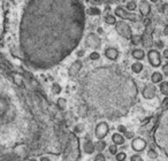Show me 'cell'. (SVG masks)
<instances>
[{
  "mask_svg": "<svg viewBox=\"0 0 168 161\" xmlns=\"http://www.w3.org/2000/svg\"><path fill=\"white\" fill-rule=\"evenodd\" d=\"M8 17L17 31L16 55L34 66L46 67L76 46L85 9L81 0H9Z\"/></svg>",
  "mask_w": 168,
  "mask_h": 161,
  "instance_id": "obj_1",
  "label": "cell"
},
{
  "mask_svg": "<svg viewBox=\"0 0 168 161\" xmlns=\"http://www.w3.org/2000/svg\"><path fill=\"white\" fill-rule=\"evenodd\" d=\"M115 30L116 32L120 35L121 37H123L125 39H131L133 38V31H131V28L130 25L125 21L123 20H120L118 21L115 24Z\"/></svg>",
  "mask_w": 168,
  "mask_h": 161,
  "instance_id": "obj_2",
  "label": "cell"
},
{
  "mask_svg": "<svg viewBox=\"0 0 168 161\" xmlns=\"http://www.w3.org/2000/svg\"><path fill=\"white\" fill-rule=\"evenodd\" d=\"M114 13H115L116 16H119L121 20H130V21H139V16L136 14H133V13H130V12H127V10L123 8V7H121V6H118L114 10Z\"/></svg>",
  "mask_w": 168,
  "mask_h": 161,
  "instance_id": "obj_3",
  "label": "cell"
},
{
  "mask_svg": "<svg viewBox=\"0 0 168 161\" xmlns=\"http://www.w3.org/2000/svg\"><path fill=\"white\" fill-rule=\"evenodd\" d=\"M147 59H149L150 65L154 68H157L161 65V57H160V53L157 50H150L147 53Z\"/></svg>",
  "mask_w": 168,
  "mask_h": 161,
  "instance_id": "obj_4",
  "label": "cell"
},
{
  "mask_svg": "<svg viewBox=\"0 0 168 161\" xmlns=\"http://www.w3.org/2000/svg\"><path fill=\"white\" fill-rule=\"evenodd\" d=\"M108 130H110V128H108V124L106 123V122L98 123V125L96 127V130H95V135H96L97 139L98 140H103L107 136Z\"/></svg>",
  "mask_w": 168,
  "mask_h": 161,
  "instance_id": "obj_5",
  "label": "cell"
},
{
  "mask_svg": "<svg viewBox=\"0 0 168 161\" xmlns=\"http://www.w3.org/2000/svg\"><path fill=\"white\" fill-rule=\"evenodd\" d=\"M85 44H87L88 47H91V48H93V50H97V48L100 47L101 42L98 36L93 35V33H90V35L87 37V39H85Z\"/></svg>",
  "mask_w": 168,
  "mask_h": 161,
  "instance_id": "obj_6",
  "label": "cell"
},
{
  "mask_svg": "<svg viewBox=\"0 0 168 161\" xmlns=\"http://www.w3.org/2000/svg\"><path fill=\"white\" fill-rule=\"evenodd\" d=\"M142 95L145 99H153L155 95H157V88L153 84H147L142 91Z\"/></svg>",
  "mask_w": 168,
  "mask_h": 161,
  "instance_id": "obj_7",
  "label": "cell"
},
{
  "mask_svg": "<svg viewBox=\"0 0 168 161\" xmlns=\"http://www.w3.org/2000/svg\"><path fill=\"white\" fill-rule=\"evenodd\" d=\"M131 147H133L134 151L142 152L146 148V142L140 137L134 138V139H133V143H131Z\"/></svg>",
  "mask_w": 168,
  "mask_h": 161,
  "instance_id": "obj_8",
  "label": "cell"
},
{
  "mask_svg": "<svg viewBox=\"0 0 168 161\" xmlns=\"http://www.w3.org/2000/svg\"><path fill=\"white\" fill-rule=\"evenodd\" d=\"M120 53L116 50L115 47H107L105 50V57L108 59V60H112V61H115L116 59L119 58Z\"/></svg>",
  "mask_w": 168,
  "mask_h": 161,
  "instance_id": "obj_9",
  "label": "cell"
},
{
  "mask_svg": "<svg viewBox=\"0 0 168 161\" xmlns=\"http://www.w3.org/2000/svg\"><path fill=\"white\" fill-rule=\"evenodd\" d=\"M6 0H0V33L2 32L4 29V24H5V17H6V12H5V4Z\"/></svg>",
  "mask_w": 168,
  "mask_h": 161,
  "instance_id": "obj_10",
  "label": "cell"
},
{
  "mask_svg": "<svg viewBox=\"0 0 168 161\" xmlns=\"http://www.w3.org/2000/svg\"><path fill=\"white\" fill-rule=\"evenodd\" d=\"M81 69H82V62L80 60H76L70 66V68H69V75L72 76V77H74V76H76L80 73Z\"/></svg>",
  "mask_w": 168,
  "mask_h": 161,
  "instance_id": "obj_11",
  "label": "cell"
},
{
  "mask_svg": "<svg viewBox=\"0 0 168 161\" xmlns=\"http://www.w3.org/2000/svg\"><path fill=\"white\" fill-rule=\"evenodd\" d=\"M139 12H140V15L142 16H147L150 14V10H151V6L147 1H142L140 4H139Z\"/></svg>",
  "mask_w": 168,
  "mask_h": 161,
  "instance_id": "obj_12",
  "label": "cell"
},
{
  "mask_svg": "<svg viewBox=\"0 0 168 161\" xmlns=\"http://www.w3.org/2000/svg\"><path fill=\"white\" fill-rule=\"evenodd\" d=\"M112 140H113V144H115L116 146H120V145H123L125 143V138L123 137L122 133H115L112 135Z\"/></svg>",
  "mask_w": 168,
  "mask_h": 161,
  "instance_id": "obj_13",
  "label": "cell"
},
{
  "mask_svg": "<svg viewBox=\"0 0 168 161\" xmlns=\"http://www.w3.org/2000/svg\"><path fill=\"white\" fill-rule=\"evenodd\" d=\"M142 42H143V45H144V47H151L152 46V37H151V31H147V29H146V31H145L144 36L142 37Z\"/></svg>",
  "mask_w": 168,
  "mask_h": 161,
  "instance_id": "obj_14",
  "label": "cell"
},
{
  "mask_svg": "<svg viewBox=\"0 0 168 161\" xmlns=\"http://www.w3.org/2000/svg\"><path fill=\"white\" fill-rule=\"evenodd\" d=\"M83 151H84V153H87V154H92L93 152L96 151V150H95V143L91 142V140L84 142V144H83Z\"/></svg>",
  "mask_w": 168,
  "mask_h": 161,
  "instance_id": "obj_15",
  "label": "cell"
},
{
  "mask_svg": "<svg viewBox=\"0 0 168 161\" xmlns=\"http://www.w3.org/2000/svg\"><path fill=\"white\" fill-rule=\"evenodd\" d=\"M131 55H133L134 59L140 61V60H143L145 58V52L142 50V48H134L133 52H131Z\"/></svg>",
  "mask_w": 168,
  "mask_h": 161,
  "instance_id": "obj_16",
  "label": "cell"
},
{
  "mask_svg": "<svg viewBox=\"0 0 168 161\" xmlns=\"http://www.w3.org/2000/svg\"><path fill=\"white\" fill-rule=\"evenodd\" d=\"M143 68H144V66H143V63L140 61H136L131 65V70H133V73H135V74L142 73V71H143Z\"/></svg>",
  "mask_w": 168,
  "mask_h": 161,
  "instance_id": "obj_17",
  "label": "cell"
},
{
  "mask_svg": "<svg viewBox=\"0 0 168 161\" xmlns=\"http://www.w3.org/2000/svg\"><path fill=\"white\" fill-rule=\"evenodd\" d=\"M151 80L153 84H158V83H161L162 82V74L159 73V71H154L152 76H151Z\"/></svg>",
  "mask_w": 168,
  "mask_h": 161,
  "instance_id": "obj_18",
  "label": "cell"
},
{
  "mask_svg": "<svg viewBox=\"0 0 168 161\" xmlns=\"http://www.w3.org/2000/svg\"><path fill=\"white\" fill-rule=\"evenodd\" d=\"M159 91L160 93L163 95L165 97H168V82L167 80H162L159 85Z\"/></svg>",
  "mask_w": 168,
  "mask_h": 161,
  "instance_id": "obj_19",
  "label": "cell"
},
{
  "mask_svg": "<svg viewBox=\"0 0 168 161\" xmlns=\"http://www.w3.org/2000/svg\"><path fill=\"white\" fill-rule=\"evenodd\" d=\"M106 146H107V144L104 140H98V142L95 143V150L98 151L99 153H101V152L104 151L106 148Z\"/></svg>",
  "mask_w": 168,
  "mask_h": 161,
  "instance_id": "obj_20",
  "label": "cell"
},
{
  "mask_svg": "<svg viewBox=\"0 0 168 161\" xmlns=\"http://www.w3.org/2000/svg\"><path fill=\"white\" fill-rule=\"evenodd\" d=\"M57 105H58L59 109L63 110V109H66V106H67V100L65 99V98H62V97H60L57 100Z\"/></svg>",
  "mask_w": 168,
  "mask_h": 161,
  "instance_id": "obj_21",
  "label": "cell"
},
{
  "mask_svg": "<svg viewBox=\"0 0 168 161\" xmlns=\"http://www.w3.org/2000/svg\"><path fill=\"white\" fill-rule=\"evenodd\" d=\"M105 22L107 24H110V25H115L118 21H116L115 16H113V15H107L105 17Z\"/></svg>",
  "mask_w": 168,
  "mask_h": 161,
  "instance_id": "obj_22",
  "label": "cell"
},
{
  "mask_svg": "<svg viewBox=\"0 0 168 161\" xmlns=\"http://www.w3.org/2000/svg\"><path fill=\"white\" fill-rule=\"evenodd\" d=\"M85 13L89 15H99L100 14V9H99V8H96V7H91V8L85 10Z\"/></svg>",
  "mask_w": 168,
  "mask_h": 161,
  "instance_id": "obj_23",
  "label": "cell"
},
{
  "mask_svg": "<svg viewBox=\"0 0 168 161\" xmlns=\"http://www.w3.org/2000/svg\"><path fill=\"white\" fill-rule=\"evenodd\" d=\"M61 86H60V84H58V83H54L52 85V92L53 95H60L61 93Z\"/></svg>",
  "mask_w": 168,
  "mask_h": 161,
  "instance_id": "obj_24",
  "label": "cell"
},
{
  "mask_svg": "<svg viewBox=\"0 0 168 161\" xmlns=\"http://www.w3.org/2000/svg\"><path fill=\"white\" fill-rule=\"evenodd\" d=\"M137 8V5H136V2H135L134 0H131V1H129L128 4H127V9H128V12H134L135 9Z\"/></svg>",
  "mask_w": 168,
  "mask_h": 161,
  "instance_id": "obj_25",
  "label": "cell"
},
{
  "mask_svg": "<svg viewBox=\"0 0 168 161\" xmlns=\"http://www.w3.org/2000/svg\"><path fill=\"white\" fill-rule=\"evenodd\" d=\"M115 159H116V161H125V159H127L125 152H118L115 155Z\"/></svg>",
  "mask_w": 168,
  "mask_h": 161,
  "instance_id": "obj_26",
  "label": "cell"
},
{
  "mask_svg": "<svg viewBox=\"0 0 168 161\" xmlns=\"http://www.w3.org/2000/svg\"><path fill=\"white\" fill-rule=\"evenodd\" d=\"M84 129H85V127H84V124L83 123H77L76 125H75V128H74V131L77 133H81L84 131Z\"/></svg>",
  "mask_w": 168,
  "mask_h": 161,
  "instance_id": "obj_27",
  "label": "cell"
},
{
  "mask_svg": "<svg viewBox=\"0 0 168 161\" xmlns=\"http://www.w3.org/2000/svg\"><path fill=\"white\" fill-rule=\"evenodd\" d=\"M147 156H149L150 159H157L158 158V152L154 151L153 148H150L149 151H147Z\"/></svg>",
  "mask_w": 168,
  "mask_h": 161,
  "instance_id": "obj_28",
  "label": "cell"
},
{
  "mask_svg": "<svg viewBox=\"0 0 168 161\" xmlns=\"http://www.w3.org/2000/svg\"><path fill=\"white\" fill-rule=\"evenodd\" d=\"M108 151L112 155H116V153H118V146H116L115 144H112L108 146Z\"/></svg>",
  "mask_w": 168,
  "mask_h": 161,
  "instance_id": "obj_29",
  "label": "cell"
},
{
  "mask_svg": "<svg viewBox=\"0 0 168 161\" xmlns=\"http://www.w3.org/2000/svg\"><path fill=\"white\" fill-rule=\"evenodd\" d=\"M123 137L127 138V139H133L135 137V133L133 131H129V130H127L125 133H123Z\"/></svg>",
  "mask_w": 168,
  "mask_h": 161,
  "instance_id": "obj_30",
  "label": "cell"
},
{
  "mask_svg": "<svg viewBox=\"0 0 168 161\" xmlns=\"http://www.w3.org/2000/svg\"><path fill=\"white\" fill-rule=\"evenodd\" d=\"M99 58H100V54H99L98 52H96V51H93V52L90 54V59H91V60H93V61L99 60Z\"/></svg>",
  "mask_w": 168,
  "mask_h": 161,
  "instance_id": "obj_31",
  "label": "cell"
},
{
  "mask_svg": "<svg viewBox=\"0 0 168 161\" xmlns=\"http://www.w3.org/2000/svg\"><path fill=\"white\" fill-rule=\"evenodd\" d=\"M95 161H106V158L103 153H98L95 156Z\"/></svg>",
  "mask_w": 168,
  "mask_h": 161,
  "instance_id": "obj_32",
  "label": "cell"
},
{
  "mask_svg": "<svg viewBox=\"0 0 168 161\" xmlns=\"http://www.w3.org/2000/svg\"><path fill=\"white\" fill-rule=\"evenodd\" d=\"M130 161H143V158L139 154H134L130 156Z\"/></svg>",
  "mask_w": 168,
  "mask_h": 161,
  "instance_id": "obj_33",
  "label": "cell"
},
{
  "mask_svg": "<svg viewBox=\"0 0 168 161\" xmlns=\"http://www.w3.org/2000/svg\"><path fill=\"white\" fill-rule=\"evenodd\" d=\"M125 131H127V128H125V125H123V124H120V125L118 127V133H122V135H123V133H125Z\"/></svg>",
  "mask_w": 168,
  "mask_h": 161,
  "instance_id": "obj_34",
  "label": "cell"
},
{
  "mask_svg": "<svg viewBox=\"0 0 168 161\" xmlns=\"http://www.w3.org/2000/svg\"><path fill=\"white\" fill-rule=\"evenodd\" d=\"M131 40H133V43L135 44V45H137V44L139 43V40H140V38L138 37V36H133V38H131Z\"/></svg>",
  "mask_w": 168,
  "mask_h": 161,
  "instance_id": "obj_35",
  "label": "cell"
},
{
  "mask_svg": "<svg viewBox=\"0 0 168 161\" xmlns=\"http://www.w3.org/2000/svg\"><path fill=\"white\" fill-rule=\"evenodd\" d=\"M162 71L166 76H168V63H165L162 66Z\"/></svg>",
  "mask_w": 168,
  "mask_h": 161,
  "instance_id": "obj_36",
  "label": "cell"
},
{
  "mask_svg": "<svg viewBox=\"0 0 168 161\" xmlns=\"http://www.w3.org/2000/svg\"><path fill=\"white\" fill-rule=\"evenodd\" d=\"M161 106H162V107L168 106V97H165V99H163L162 103H161Z\"/></svg>",
  "mask_w": 168,
  "mask_h": 161,
  "instance_id": "obj_37",
  "label": "cell"
},
{
  "mask_svg": "<svg viewBox=\"0 0 168 161\" xmlns=\"http://www.w3.org/2000/svg\"><path fill=\"white\" fill-rule=\"evenodd\" d=\"M39 161H52V160H51V159H50L48 156H42Z\"/></svg>",
  "mask_w": 168,
  "mask_h": 161,
  "instance_id": "obj_38",
  "label": "cell"
},
{
  "mask_svg": "<svg viewBox=\"0 0 168 161\" xmlns=\"http://www.w3.org/2000/svg\"><path fill=\"white\" fill-rule=\"evenodd\" d=\"M93 1H97V2L103 4V2H110V1H113V0H93Z\"/></svg>",
  "mask_w": 168,
  "mask_h": 161,
  "instance_id": "obj_39",
  "label": "cell"
},
{
  "mask_svg": "<svg viewBox=\"0 0 168 161\" xmlns=\"http://www.w3.org/2000/svg\"><path fill=\"white\" fill-rule=\"evenodd\" d=\"M163 57L166 58V59H168V48H165V50H163Z\"/></svg>",
  "mask_w": 168,
  "mask_h": 161,
  "instance_id": "obj_40",
  "label": "cell"
},
{
  "mask_svg": "<svg viewBox=\"0 0 168 161\" xmlns=\"http://www.w3.org/2000/svg\"><path fill=\"white\" fill-rule=\"evenodd\" d=\"M83 55H84V51H78V52H77V57H83Z\"/></svg>",
  "mask_w": 168,
  "mask_h": 161,
  "instance_id": "obj_41",
  "label": "cell"
},
{
  "mask_svg": "<svg viewBox=\"0 0 168 161\" xmlns=\"http://www.w3.org/2000/svg\"><path fill=\"white\" fill-rule=\"evenodd\" d=\"M103 32H104V29H103V28H98V33H99V35H101Z\"/></svg>",
  "mask_w": 168,
  "mask_h": 161,
  "instance_id": "obj_42",
  "label": "cell"
},
{
  "mask_svg": "<svg viewBox=\"0 0 168 161\" xmlns=\"http://www.w3.org/2000/svg\"><path fill=\"white\" fill-rule=\"evenodd\" d=\"M157 46H159V47H163V44L161 43V42H159V43H157Z\"/></svg>",
  "mask_w": 168,
  "mask_h": 161,
  "instance_id": "obj_43",
  "label": "cell"
},
{
  "mask_svg": "<svg viewBox=\"0 0 168 161\" xmlns=\"http://www.w3.org/2000/svg\"><path fill=\"white\" fill-rule=\"evenodd\" d=\"M165 35H168V25L166 27V29H165Z\"/></svg>",
  "mask_w": 168,
  "mask_h": 161,
  "instance_id": "obj_44",
  "label": "cell"
},
{
  "mask_svg": "<svg viewBox=\"0 0 168 161\" xmlns=\"http://www.w3.org/2000/svg\"><path fill=\"white\" fill-rule=\"evenodd\" d=\"M28 161H38V160H36V159H29Z\"/></svg>",
  "mask_w": 168,
  "mask_h": 161,
  "instance_id": "obj_45",
  "label": "cell"
},
{
  "mask_svg": "<svg viewBox=\"0 0 168 161\" xmlns=\"http://www.w3.org/2000/svg\"><path fill=\"white\" fill-rule=\"evenodd\" d=\"M150 1H151V2H157L158 0H150Z\"/></svg>",
  "mask_w": 168,
  "mask_h": 161,
  "instance_id": "obj_46",
  "label": "cell"
}]
</instances>
